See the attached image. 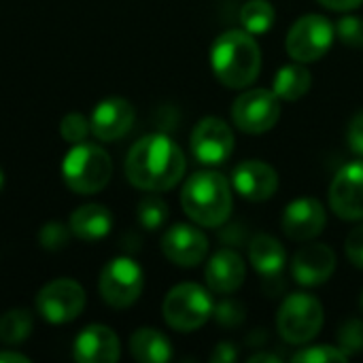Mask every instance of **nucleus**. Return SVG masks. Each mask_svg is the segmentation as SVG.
<instances>
[{
    "label": "nucleus",
    "mask_w": 363,
    "mask_h": 363,
    "mask_svg": "<svg viewBox=\"0 0 363 363\" xmlns=\"http://www.w3.org/2000/svg\"><path fill=\"white\" fill-rule=\"evenodd\" d=\"M294 363H345L349 362V355L340 347H328V345H317V347H304L302 351L294 353Z\"/></svg>",
    "instance_id": "nucleus-27"
},
{
    "label": "nucleus",
    "mask_w": 363,
    "mask_h": 363,
    "mask_svg": "<svg viewBox=\"0 0 363 363\" xmlns=\"http://www.w3.org/2000/svg\"><path fill=\"white\" fill-rule=\"evenodd\" d=\"M145 287L143 268L130 257H115L111 259L100 274L98 289L102 300L113 308H128L132 306Z\"/></svg>",
    "instance_id": "nucleus-8"
},
{
    "label": "nucleus",
    "mask_w": 363,
    "mask_h": 363,
    "mask_svg": "<svg viewBox=\"0 0 363 363\" xmlns=\"http://www.w3.org/2000/svg\"><path fill=\"white\" fill-rule=\"evenodd\" d=\"M338 342H340V349L351 357L355 353H362L363 351V321L359 319H351L347 321L340 332H338Z\"/></svg>",
    "instance_id": "nucleus-30"
},
{
    "label": "nucleus",
    "mask_w": 363,
    "mask_h": 363,
    "mask_svg": "<svg viewBox=\"0 0 363 363\" xmlns=\"http://www.w3.org/2000/svg\"><path fill=\"white\" fill-rule=\"evenodd\" d=\"M323 328V306L311 294H291L283 300L277 315V330L289 345L311 342Z\"/></svg>",
    "instance_id": "nucleus-6"
},
{
    "label": "nucleus",
    "mask_w": 363,
    "mask_h": 363,
    "mask_svg": "<svg viewBox=\"0 0 363 363\" xmlns=\"http://www.w3.org/2000/svg\"><path fill=\"white\" fill-rule=\"evenodd\" d=\"M319 2L332 11H353L363 4V0H319Z\"/></svg>",
    "instance_id": "nucleus-36"
},
{
    "label": "nucleus",
    "mask_w": 363,
    "mask_h": 363,
    "mask_svg": "<svg viewBox=\"0 0 363 363\" xmlns=\"http://www.w3.org/2000/svg\"><path fill=\"white\" fill-rule=\"evenodd\" d=\"M91 132V123L87 121V117H83L81 113H68L62 123H60V134L64 140L77 145V143H85L87 134Z\"/></svg>",
    "instance_id": "nucleus-28"
},
{
    "label": "nucleus",
    "mask_w": 363,
    "mask_h": 363,
    "mask_svg": "<svg viewBox=\"0 0 363 363\" xmlns=\"http://www.w3.org/2000/svg\"><path fill=\"white\" fill-rule=\"evenodd\" d=\"M162 251L172 264L181 268H194L200 262H204L208 253V238L204 236L202 230L194 225L177 223L164 234Z\"/></svg>",
    "instance_id": "nucleus-14"
},
{
    "label": "nucleus",
    "mask_w": 363,
    "mask_h": 363,
    "mask_svg": "<svg viewBox=\"0 0 363 363\" xmlns=\"http://www.w3.org/2000/svg\"><path fill=\"white\" fill-rule=\"evenodd\" d=\"M134 119V106L125 98H106L100 104H96L91 113V134L104 143L123 138L132 130Z\"/></svg>",
    "instance_id": "nucleus-17"
},
{
    "label": "nucleus",
    "mask_w": 363,
    "mask_h": 363,
    "mask_svg": "<svg viewBox=\"0 0 363 363\" xmlns=\"http://www.w3.org/2000/svg\"><path fill=\"white\" fill-rule=\"evenodd\" d=\"M215 313H217L219 323L230 325V328H236V325H240V323L245 321V308H242L238 302H234V300L221 302V304L215 308Z\"/></svg>",
    "instance_id": "nucleus-33"
},
{
    "label": "nucleus",
    "mask_w": 363,
    "mask_h": 363,
    "mask_svg": "<svg viewBox=\"0 0 363 363\" xmlns=\"http://www.w3.org/2000/svg\"><path fill=\"white\" fill-rule=\"evenodd\" d=\"M345 253L349 257V262L357 268H363V223L355 225L347 240H345Z\"/></svg>",
    "instance_id": "nucleus-32"
},
{
    "label": "nucleus",
    "mask_w": 363,
    "mask_h": 363,
    "mask_svg": "<svg viewBox=\"0 0 363 363\" xmlns=\"http://www.w3.org/2000/svg\"><path fill=\"white\" fill-rule=\"evenodd\" d=\"M166 323L177 332H196L215 315L211 294L196 283H181L172 287L162 304Z\"/></svg>",
    "instance_id": "nucleus-5"
},
{
    "label": "nucleus",
    "mask_w": 363,
    "mask_h": 363,
    "mask_svg": "<svg viewBox=\"0 0 363 363\" xmlns=\"http://www.w3.org/2000/svg\"><path fill=\"white\" fill-rule=\"evenodd\" d=\"M281 119V102L272 89L242 91L232 104V121L245 134H266Z\"/></svg>",
    "instance_id": "nucleus-9"
},
{
    "label": "nucleus",
    "mask_w": 363,
    "mask_h": 363,
    "mask_svg": "<svg viewBox=\"0 0 363 363\" xmlns=\"http://www.w3.org/2000/svg\"><path fill=\"white\" fill-rule=\"evenodd\" d=\"M249 362L251 363H257V362L281 363V357H279V355H268V353H255V355H251V357H249Z\"/></svg>",
    "instance_id": "nucleus-38"
},
{
    "label": "nucleus",
    "mask_w": 363,
    "mask_h": 363,
    "mask_svg": "<svg viewBox=\"0 0 363 363\" xmlns=\"http://www.w3.org/2000/svg\"><path fill=\"white\" fill-rule=\"evenodd\" d=\"M238 351L232 342H219L215 347V351L211 353V362L213 363H232L236 362Z\"/></svg>",
    "instance_id": "nucleus-35"
},
{
    "label": "nucleus",
    "mask_w": 363,
    "mask_h": 363,
    "mask_svg": "<svg viewBox=\"0 0 363 363\" xmlns=\"http://www.w3.org/2000/svg\"><path fill=\"white\" fill-rule=\"evenodd\" d=\"M2 362L28 363V362H30V359H28L26 355H19V353H13V351H2V353H0V363H2Z\"/></svg>",
    "instance_id": "nucleus-37"
},
{
    "label": "nucleus",
    "mask_w": 363,
    "mask_h": 363,
    "mask_svg": "<svg viewBox=\"0 0 363 363\" xmlns=\"http://www.w3.org/2000/svg\"><path fill=\"white\" fill-rule=\"evenodd\" d=\"M191 151L200 164H223L234 151L232 128L219 117H204L191 132Z\"/></svg>",
    "instance_id": "nucleus-11"
},
{
    "label": "nucleus",
    "mask_w": 363,
    "mask_h": 363,
    "mask_svg": "<svg viewBox=\"0 0 363 363\" xmlns=\"http://www.w3.org/2000/svg\"><path fill=\"white\" fill-rule=\"evenodd\" d=\"M130 353L140 363H166L172 357V347L162 332L153 328H140L130 338Z\"/></svg>",
    "instance_id": "nucleus-22"
},
{
    "label": "nucleus",
    "mask_w": 363,
    "mask_h": 363,
    "mask_svg": "<svg viewBox=\"0 0 363 363\" xmlns=\"http://www.w3.org/2000/svg\"><path fill=\"white\" fill-rule=\"evenodd\" d=\"M330 206L347 221H363V160L338 170L330 185Z\"/></svg>",
    "instance_id": "nucleus-12"
},
{
    "label": "nucleus",
    "mask_w": 363,
    "mask_h": 363,
    "mask_svg": "<svg viewBox=\"0 0 363 363\" xmlns=\"http://www.w3.org/2000/svg\"><path fill=\"white\" fill-rule=\"evenodd\" d=\"M204 277H206V285L211 291L228 296L240 289V285L247 279V268H245L242 257L236 251L221 249L208 259Z\"/></svg>",
    "instance_id": "nucleus-19"
},
{
    "label": "nucleus",
    "mask_w": 363,
    "mask_h": 363,
    "mask_svg": "<svg viewBox=\"0 0 363 363\" xmlns=\"http://www.w3.org/2000/svg\"><path fill=\"white\" fill-rule=\"evenodd\" d=\"M2 187H4V174H2V170H0V191H2Z\"/></svg>",
    "instance_id": "nucleus-39"
},
{
    "label": "nucleus",
    "mask_w": 363,
    "mask_h": 363,
    "mask_svg": "<svg viewBox=\"0 0 363 363\" xmlns=\"http://www.w3.org/2000/svg\"><path fill=\"white\" fill-rule=\"evenodd\" d=\"M85 308V291L72 279H55L36 296V311L49 323H70Z\"/></svg>",
    "instance_id": "nucleus-10"
},
{
    "label": "nucleus",
    "mask_w": 363,
    "mask_h": 363,
    "mask_svg": "<svg viewBox=\"0 0 363 363\" xmlns=\"http://www.w3.org/2000/svg\"><path fill=\"white\" fill-rule=\"evenodd\" d=\"M359 306H362V311H363V291H362V298H359Z\"/></svg>",
    "instance_id": "nucleus-40"
},
{
    "label": "nucleus",
    "mask_w": 363,
    "mask_h": 363,
    "mask_svg": "<svg viewBox=\"0 0 363 363\" xmlns=\"http://www.w3.org/2000/svg\"><path fill=\"white\" fill-rule=\"evenodd\" d=\"M72 355L79 363H113L121 355V345L111 328L89 325L74 338Z\"/></svg>",
    "instance_id": "nucleus-18"
},
{
    "label": "nucleus",
    "mask_w": 363,
    "mask_h": 363,
    "mask_svg": "<svg viewBox=\"0 0 363 363\" xmlns=\"http://www.w3.org/2000/svg\"><path fill=\"white\" fill-rule=\"evenodd\" d=\"M168 219V206L166 202L157 196V191H149L140 202H138V221L145 230H157L166 223Z\"/></svg>",
    "instance_id": "nucleus-26"
},
{
    "label": "nucleus",
    "mask_w": 363,
    "mask_h": 363,
    "mask_svg": "<svg viewBox=\"0 0 363 363\" xmlns=\"http://www.w3.org/2000/svg\"><path fill=\"white\" fill-rule=\"evenodd\" d=\"M211 68L225 87L245 89L262 70V49L247 30H228L211 47Z\"/></svg>",
    "instance_id": "nucleus-2"
},
{
    "label": "nucleus",
    "mask_w": 363,
    "mask_h": 363,
    "mask_svg": "<svg viewBox=\"0 0 363 363\" xmlns=\"http://www.w3.org/2000/svg\"><path fill=\"white\" fill-rule=\"evenodd\" d=\"M32 315L26 308L6 311L0 317V340L4 345H19L32 332Z\"/></svg>",
    "instance_id": "nucleus-25"
},
{
    "label": "nucleus",
    "mask_w": 363,
    "mask_h": 363,
    "mask_svg": "<svg viewBox=\"0 0 363 363\" xmlns=\"http://www.w3.org/2000/svg\"><path fill=\"white\" fill-rule=\"evenodd\" d=\"M187 162L181 147L166 134L143 136L128 151L125 177L143 191H168L185 174Z\"/></svg>",
    "instance_id": "nucleus-1"
},
{
    "label": "nucleus",
    "mask_w": 363,
    "mask_h": 363,
    "mask_svg": "<svg viewBox=\"0 0 363 363\" xmlns=\"http://www.w3.org/2000/svg\"><path fill=\"white\" fill-rule=\"evenodd\" d=\"M249 262L253 264V268L259 274H264L268 279H274L285 268L287 253H285L283 245L274 236L259 234L249 245Z\"/></svg>",
    "instance_id": "nucleus-21"
},
{
    "label": "nucleus",
    "mask_w": 363,
    "mask_h": 363,
    "mask_svg": "<svg viewBox=\"0 0 363 363\" xmlns=\"http://www.w3.org/2000/svg\"><path fill=\"white\" fill-rule=\"evenodd\" d=\"M336 28L323 15L311 13L300 17L287 32L285 49L294 62L311 64L321 60L334 45Z\"/></svg>",
    "instance_id": "nucleus-7"
},
{
    "label": "nucleus",
    "mask_w": 363,
    "mask_h": 363,
    "mask_svg": "<svg viewBox=\"0 0 363 363\" xmlns=\"http://www.w3.org/2000/svg\"><path fill=\"white\" fill-rule=\"evenodd\" d=\"M113 228V215L102 204L79 206L70 215V232L83 240H100Z\"/></svg>",
    "instance_id": "nucleus-20"
},
{
    "label": "nucleus",
    "mask_w": 363,
    "mask_h": 363,
    "mask_svg": "<svg viewBox=\"0 0 363 363\" xmlns=\"http://www.w3.org/2000/svg\"><path fill=\"white\" fill-rule=\"evenodd\" d=\"M62 177L64 183L74 194H96L104 189L113 177V162L111 155L89 143H77L62 162Z\"/></svg>",
    "instance_id": "nucleus-4"
},
{
    "label": "nucleus",
    "mask_w": 363,
    "mask_h": 363,
    "mask_svg": "<svg viewBox=\"0 0 363 363\" xmlns=\"http://www.w3.org/2000/svg\"><path fill=\"white\" fill-rule=\"evenodd\" d=\"M232 187L251 202H266L279 189L277 170L259 160H247L232 172Z\"/></svg>",
    "instance_id": "nucleus-16"
},
{
    "label": "nucleus",
    "mask_w": 363,
    "mask_h": 363,
    "mask_svg": "<svg viewBox=\"0 0 363 363\" xmlns=\"http://www.w3.org/2000/svg\"><path fill=\"white\" fill-rule=\"evenodd\" d=\"M336 36L347 47L363 49V17H357V15L342 17L336 26Z\"/></svg>",
    "instance_id": "nucleus-31"
},
{
    "label": "nucleus",
    "mask_w": 363,
    "mask_h": 363,
    "mask_svg": "<svg viewBox=\"0 0 363 363\" xmlns=\"http://www.w3.org/2000/svg\"><path fill=\"white\" fill-rule=\"evenodd\" d=\"M347 143H349V149L363 157V111H359L351 121H349V128H347Z\"/></svg>",
    "instance_id": "nucleus-34"
},
{
    "label": "nucleus",
    "mask_w": 363,
    "mask_h": 363,
    "mask_svg": "<svg viewBox=\"0 0 363 363\" xmlns=\"http://www.w3.org/2000/svg\"><path fill=\"white\" fill-rule=\"evenodd\" d=\"M328 221L325 206L315 198H298L287 204L281 225L287 238L296 242H308L317 238Z\"/></svg>",
    "instance_id": "nucleus-13"
},
{
    "label": "nucleus",
    "mask_w": 363,
    "mask_h": 363,
    "mask_svg": "<svg viewBox=\"0 0 363 363\" xmlns=\"http://www.w3.org/2000/svg\"><path fill=\"white\" fill-rule=\"evenodd\" d=\"M277 19V11L268 0H249L240 11L242 30L249 34H266L272 30Z\"/></svg>",
    "instance_id": "nucleus-24"
},
{
    "label": "nucleus",
    "mask_w": 363,
    "mask_h": 363,
    "mask_svg": "<svg viewBox=\"0 0 363 363\" xmlns=\"http://www.w3.org/2000/svg\"><path fill=\"white\" fill-rule=\"evenodd\" d=\"M311 85H313V74L306 68V64L294 62V64L283 66L277 72L274 83H272V91L279 96V100L296 102V100H300V98H304L308 94Z\"/></svg>",
    "instance_id": "nucleus-23"
},
{
    "label": "nucleus",
    "mask_w": 363,
    "mask_h": 363,
    "mask_svg": "<svg viewBox=\"0 0 363 363\" xmlns=\"http://www.w3.org/2000/svg\"><path fill=\"white\" fill-rule=\"evenodd\" d=\"M185 215L202 228H219L232 213V185L215 170L191 174L181 191Z\"/></svg>",
    "instance_id": "nucleus-3"
},
{
    "label": "nucleus",
    "mask_w": 363,
    "mask_h": 363,
    "mask_svg": "<svg viewBox=\"0 0 363 363\" xmlns=\"http://www.w3.org/2000/svg\"><path fill=\"white\" fill-rule=\"evenodd\" d=\"M336 270V255L323 242L304 245L291 259V274L304 287H319L332 279Z\"/></svg>",
    "instance_id": "nucleus-15"
},
{
    "label": "nucleus",
    "mask_w": 363,
    "mask_h": 363,
    "mask_svg": "<svg viewBox=\"0 0 363 363\" xmlns=\"http://www.w3.org/2000/svg\"><path fill=\"white\" fill-rule=\"evenodd\" d=\"M70 225L66 228L64 223H57V221H49L40 228L38 232V240L43 245V249L47 251H60L68 245L70 240Z\"/></svg>",
    "instance_id": "nucleus-29"
}]
</instances>
